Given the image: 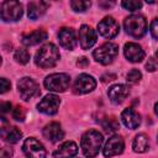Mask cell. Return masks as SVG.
Here are the masks:
<instances>
[{
	"label": "cell",
	"mask_w": 158,
	"mask_h": 158,
	"mask_svg": "<svg viewBox=\"0 0 158 158\" xmlns=\"http://www.w3.org/2000/svg\"><path fill=\"white\" fill-rule=\"evenodd\" d=\"M59 59H60L59 51L53 43H46L37 51L35 56V63L44 69L54 67Z\"/></svg>",
	"instance_id": "cell-1"
},
{
	"label": "cell",
	"mask_w": 158,
	"mask_h": 158,
	"mask_svg": "<svg viewBox=\"0 0 158 158\" xmlns=\"http://www.w3.org/2000/svg\"><path fill=\"white\" fill-rule=\"evenodd\" d=\"M101 144H102V135L95 130L86 131L80 141L83 153L86 157H95L99 153Z\"/></svg>",
	"instance_id": "cell-2"
},
{
	"label": "cell",
	"mask_w": 158,
	"mask_h": 158,
	"mask_svg": "<svg viewBox=\"0 0 158 158\" xmlns=\"http://www.w3.org/2000/svg\"><path fill=\"white\" fill-rule=\"evenodd\" d=\"M123 27L127 35L135 38H141L147 31V21L143 15L133 14L125 19Z\"/></svg>",
	"instance_id": "cell-3"
},
{
	"label": "cell",
	"mask_w": 158,
	"mask_h": 158,
	"mask_svg": "<svg viewBox=\"0 0 158 158\" xmlns=\"http://www.w3.org/2000/svg\"><path fill=\"white\" fill-rule=\"evenodd\" d=\"M117 54H118V46L112 42H106L101 44L93 53L94 59L102 65H107L112 63L114 59L117 57Z\"/></svg>",
	"instance_id": "cell-4"
},
{
	"label": "cell",
	"mask_w": 158,
	"mask_h": 158,
	"mask_svg": "<svg viewBox=\"0 0 158 158\" xmlns=\"http://www.w3.org/2000/svg\"><path fill=\"white\" fill-rule=\"evenodd\" d=\"M44 88L49 91L63 93L69 88L70 77L65 73H53L44 79Z\"/></svg>",
	"instance_id": "cell-5"
},
{
	"label": "cell",
	"mask_w": 158,
	"mask_h": 158,
	"mask_svg": "<svg viewBox=\"0 0 158 158\" xmlns=\"http://www.w3.org/2000/svg\"><path fill=\"white\" fill-rule=\"evenodd\" d=\"M22 14V5L19 0H5L1 4V19L5 22L17 21L21 19Z\"/></svg>",
	"instance_id": "cell-6"
},
{
	"label": "cell",
	"mask_w": 158,
	"mask_h": 158,
	"mask_svg": "<svg viewBox=\"0 0 158 158\" xmlns=\"http://www.w3.org/2000/svg\"><path fill=\"white\" fill-rule=\"evenodd\" d=\"M17 90H19L21 99L26 101L40 94V88L37 83L32 78H28V77H23L17 81Z\"/></svg>",
	"instance_id": "cell-7"
},
{
	"label": "cell",
	"mask_w": 158,
	"mask_h": 158,
	"mask_svg": "<svg viewBox=\"0 0 158 158\" xmlns=\"http://www.w3.org/2000/svg\"><path fill=\"white\" fill-rule=\"evenodd\" d=\"M96 86V80L89 75V74H80L78 75V78L75 79L74 84H73V91L74 94L78 95H83V94H88L90 91H93Z\"/></svg>",
	"instance_id": "cell-8"
},
{
	"label": "cell",
	"mask_w": 158,
	"mask_h": 158,
	"mask_svg": "<svg viewBox=\"0 0 158 158\" xmlns=\"http://www.w3.org/2000/svg\"><path fill=\"white\" fill-rule=\"evenodd\" d=\"M22 151L30 158H43L47 156L43 144L35 137H30L23 142Z\"/></svg>",
	"instance_id": "cell-9"
},
{
	"label": "cell",
	"mask_w": 158,
	"mask_h": 158,
	"mask_svg": "<svg viewBox=\"0 0 158 158\" xmlns=\"http://www.w3.org/2000/svg\"><path fill=\"white\" fill-rule=\"evenodd\" d=\"M98 31L105 38H114L120 31V25L114 17L106 16L98 23Z\"/></svg>",
	"instance_id": "cell-10"
},
{
	"label": "cell",
	"mask_w": 158,
	"mask_h": 158,
	"mask_svg": "<svg viewBox=\"0 0 158 158\" xmlns=\"http://www.w3.org/2000/svg\"><path fill=\"white\" fill-rule=\"evenodd\" d=\"M59 105H60L59 98L54 94H48L37 104V110L44 115L51 116V115H56L58 112Z\"/></svg>",
	"instance_id": "cell-11"
},
{
	"label": "cell",
	"mask_w": 158,
	"mask_h": 158,
	"mask_svg": "<svg viewBox=\"0 0 158 158\" xmlns=\"http://www.w3.org/2000/svg\"><path fill=\"white\" fill-rule=\"evenodd\" d=\"M125 148V142L122 139L121 136H112L110 137L104 147V156L105 157H114V156H118L123 152Z\"/></svg>",
	"instance_id": "cell-12"
},
{
	"label": "cell",
	"mask_w": 158,
	"mask_h": 158,
	"mask_svg": "<svg viewBox=\"0 0 158 158\" xmlns=\"http://www.w3.org/2000/svg\"><path fill=\"white\" fill-rule=\"evenodd\" d=\"M58 40L59 44L68 51H72L77 46V35L75 31L70 27H63L58 32Z\"/></svg>",
	"instance_id": "cell-13"
},
{
	"label": "cell",
	"mask_w": 158,
	"mask_h": 158,
	"mask_svg": "<svg viewBox=\"0 0 158 158\" xmlns=\"http://www.w3.org/2000/svg\"><path fill=\"white\" fill-rule=\"evenodd\" d=\"M79 44L83 49H89L96 43V32L88 25H83L79 30Z\"/></svg>",
	"instance_id": "cell-14"
},
{
	"label": "cell",
	"mask_w": 158,
	"mask_h": 158,
	"mask_svg": "<svg viewBox=\"0 0 158 158\" xmlns=\"http://www.w3.org/2000/svg\"><path fill=\"white\" fill-rule=\"evenodd\" d=\"M123 53L126 59L132 63H138L144 58V51L138 43H135V42L126 43L123 47Z\"/></svg>",
	"instance_id": "cell-15"
},
{
	"label": "cell",
	"mask_w": 158,
	"mask_h": 158,
	"mask_svg": "<svg viewBox=\"0 0 158 158\" xmlns=\"http://www.w3.org/2000/svg\"><path fill=\"white\" fill-rule=\"evenodd\" d=\"M42 133H43L44 138H47L52 143L59 142L64 137V132H63V130H62V127L58 122H51V123L46 125L43 127Z\"/></svg>",
	"instance_id": "cell-16"
},
{
	"label": "cell",
	"mask_w": 158,
	"mask_h": 158,
	"mask_svg": "<svg viewBox=\"0 0 158 158\" xmlns=\"http://www.w3.org/2000/svg\"><path fill=\"white\" fill-rule=\"evenodd\" d=\"M130 94V88L125 84H115L112 86H110L107 95L109 99L115 102V104H121L122 101H125V99Z\"/></svg>",
	"instance_id": "cell-17"
},
{
	"label": "cell",
	"mask_w": 158,
	"mask_h": 158,
	"mask_svg": "<svg viewBox=\"0 0 158 158\" xmlns=\"http://www.w3.org/2000/svg\"><path fill=\"white\" fill-rule=\"evenodd\" d=\"M1 137L9 143H16L21 139L22 132L17 127L7 126V122L4 117H1Z\"/></svg>",
	"instance_id": "cell-18"
},
{
	"label": "cell",
	"mask_w": 158,
	"mask_h": 158,
	"mask_svg": "<svg viewBox=\"0 0 158 158\" xmlns=\"http://www.w3.org/2000/svg\"><path fill=\"white\" fill-rule=\"evenodd\" d=\"M121 120L123 122V125L130 128V130H135L141 125V116L137 111H135L133 109H125L121 114Z\"/></svg>",
	"instance_id": "cell-19"
},
{
	"label": "cell",
	"mask_w": 158,
	"mask_h": 158,
	"mask_svg": "<svg viewBox=\"0 0 158 158\" xmlns=\"http://www.w3.org/2000/svg\"><path fill=\"white\" fill-rule=\"evenodd\" d=\"M47 32L44 30H35L22 36V43L25 46H35L47 40Z\"/></svg>",
	"instance_id": "cell-20"
},
{
	"label": "cell",
	"mask_w": 158,
	"mask_h": 158,
	"mask_svg": "<svg viewBox=\"0 0 158 158\" xmlns=\"http://www.w3.org/2000/svg\"><path fill=\"white\" fill-rule=\"evenodd\" d=\"M47 6H48V2H46L43 0H40V2L31 1L27 5V16H28V19L37 20L38 17H41L46 12Z\"/></svg>",
	"instance_id": "cell-21"
},
{
	"label": "cell",
	"mask_w": 158,
	"mask_h": 158,
	"mask_svg": "<svg viewBox=\"0 0 158 158\" xmlns=\"http://www.w3.org/2000/svg\"><path fill=\"white\" fill-rule=\"evenodd\" d=\"M78 153V146L73 141H67L59 146V148L53 153L54 157H73Z\"/></svg>",
	"instance_id": "cell-22"
},
{
	"label": "cell",
	"mask_w": 158,
	"mask_h": 158,
	"mask_svg": "<svg viewBox=\"0 0 158 158\" xmlns=\"http://www.w3.org/2000/svg\"><path fill=\"white\" fill-rule=\"evenodd\" d=\"M132 148L135 152L137 153H143L149 148V142H148V137L144 133H138L132 142Z\"/></svg>",
	"instance_id": "cell-23"
},
{
	"label": "cell",
	"mask_w": 158,
	"mask_h": 158,
	"mask_svg": "<svg viewBox=\"0 0 158 158\" xmlns=\"http://www.w3.org/2000/svg\"><path fill=\"white\" fill-rule=\"evenodd\" d=\"M101 126L104 131L107 133H114L120 128V123L115 117H105L101 121Z\"/></svg>",
	"instance_id": "cell-24"
},
{
	"label": "cell",
	"mask_w": 158,
	"mask_h": 158,
	"mask_svg": "<svg viewBox=\"0 0 158 158\" xmlns=\"http://www.w3.org/2000/svg\"><path fill=\"white\" fill-rule=\"evenodd\" d=\"M91 5V0H70V7L75 12L86 11Z\"/></svg>",
	"instance_id": "cell-25"
},
{
	"label": "cell",
	"mask_w": 158,
	"mask_h": 158,
	"mask_svg": "<svg viewBox=\"0 0 158 158\" xmlns=\"http://www.w3.org/2000/svg\"><path fill=\"white\" fill-rule=\"evenodd\" d=\"M14 59L20 64H27L30 60V53L23 48H19L14 53Z\"/></svg>",
	"instance_id": "cell-26"
},
{
	"label": "cell",
	"mask_w": 158,
	"mask_h": 158,
	"mask_svg": "<svg viewBox=\"0 0 158 158\" xmlns=\"http://www.w3.org/2000/svg\"><path fill=\"white\" fill-rule=\"evenodd\" d=\"M122 7L128 11H137L142 7V0H122Z\"/></svg>",
	"instance_id": "cell-27"
},
{
	"label": "cell",
	"mask_w": 158,
	"mask_h": 158,
	"mask_svg": "<svg viewBox=\"0 0 158 158\" xmlns=\"http://www.w3.org/2000/svg\"><path fill=\"white\" fill-rule=\"evenodd\" d=\"M141 79H142V74L138 69H132L126 75V80L128 84H137V83H139Z\"/></svg>",
	"instance_id": "cell-28"
},
{
	"label": "cell",
	"mask_w": 158,
	"mask_h": 158,
	"mask_svg": "<svg viewBox=\"0 0 158 158\" xmlns=\"http://www.w3.org/2000/svg\"><path fill=\"white\" fill-rule=\"evenodd\" d=\"M25 116H26V114H25L23 107L16 106V107L14 109V111H12V117H14L16 121H23V120H25Z\"/></svg>",
	"instance_id": "cell-29"
},
{
	"label": "cell",
	"mask_w": 158,
	"mask_h": 158,
	"mask_svg": "<svg viewBox=\"0 0 158 158\" xmlns=\"http://www.w3.org/2000/svg\"><path fill=\"white\" fill-rule=\"evenodd\" d=\"M149 32L153 38L158 40V19H153L149 25Z\"/></svg>",
	"instance_id": "cell-30"
},
{
	"label": "cell",
	"mask_w": 158,
	"mask_h": 158,
	"mask_svg": "<svg viewBox=\"0 0 158 158\" xmlns=\"http://www.w3.org/2000/svg\"><path fill=\"white\" fill-rule=\"evenodd\" d=\"M10 86H11V84H10V81L6 78H1L0 79V93L1 94L6 93L10 89Z\"/></svg>",
	"instance_id": "cell-31"
},
{
	"label": "cell",
	"mask_w": 158,
	"mask_h": 158,
	"mask_svg": "<svg viewBox=\"0 0 158 158\" xmlns=\"http://www.w3.org/2000/svg\"><path fill=\"white\" fill-rule=\"evenodd\" d=\"M146 68H147L148 72H154V70L158 68V62H157V59L149 58L148 62H147V64H146Z\"/></svg>",
	"instance_id": "cell-32"
},
{
	"label": "cell",
	"mask_w": 158,
	"mask_h": 158,
	"mask_svg": "<svg viewBox=\"0 0 158 158\" xmlns=\"http://www.w3.org/2000/svg\"><path fill=\"white\" fill-rule=\"evenodd\" d=\"M88 64H89V60H88L86 57H80V58H78V60H77V65L80 67V68H85Z\"/></svg>",
	"instance_id": "cell-33"
},
{
	"label": "cell",
	"mask_w": 158,
	"mask_h": 158,
	"mask_svg": "<svg viewBox=\"0 0 158 158\" xmlns=\"http://www.w3.org/2000/svg\"><path fill=\"white\" fill-rule=\"evenodd\" d=\"M0 107H1V112L5 114V112L10 111V109H11V104H10V102H2Z\"/></svg>",
	"instance_id": "cell-34"
},
{
	"label": "cell",
	"mask_w": 158,
	"mask_h": 158,
	"mask_svg": "<svg viewBox=\"0 0 158 158\" xmlns=\"http://www.w3.org/2000/svg\"><path fill=\"white\" fill-rule=\"evenodd\" d=\"M154 112L158 116V102H156V105H154Z\"/></svg>",
	"instance_id": "cell-35"
},
{
	"label": "cell",
	"mask_w": 158,
	"mask_h": 158,
	"mask_svg": "<svg viewBox=\"0 0 158 158\" xmlns=\"http://www.w3.org/2000/svg\"><path fill=\"white\" fill-rule=\"evenodd\" d=\"M146 2H148V4H156V2H158V0H146Z\"/></svg>",
	"instance_id": "cell-36"
},
{
	"label": "cell",
	"mask_w": 158,
	"mask_h": 158,
	"mask_svg": "<svg viewBox=\"0 0 158 158\" xmlns=\"http://www.w3.org/2000/svg\"><path fill=\"white\" fill-rule=\"evenodd\" d=\"M156 57H157V60H158V51L156 52Z\"/></svg>",
	"instance_id": "cell-37"
},
{
	"label": "cell",
	"mask_w": 158,
	"mask_h": 158,
	"mask_svg": "<svg viewBox=\"0 0 158 158\" xmlns=\"http://www.w3.org/2000/svg\"><path fill=\"white\" fill-rule=\"evenodd\" d=\"M157 142H158V135H157Z\"/></svg>",
	"instance_id": "cell-38"
},
{
	"label": "cell",
	"mask_w": 158,
	"mask_h": 158,
	"mask_svg": "<svg viewBox=\"0 0 158 158\" xmlns=\"http://www.w3.org/2000/svg\"><path fill=\"white\" fill-rule=\"evenodd\" d=\"M43 1H46V2H48V0H43Z\"/></svg>",
	"instance_id": "cell-39"
}]
</instances>
